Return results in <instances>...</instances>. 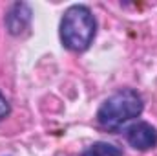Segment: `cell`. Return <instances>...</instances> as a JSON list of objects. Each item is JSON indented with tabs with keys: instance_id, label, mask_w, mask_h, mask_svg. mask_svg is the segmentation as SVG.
<instances>
[{
	"instance_id": "1",
	"label": "cell",
	"mask_w": 157,
	"mask_h": 156,
	"mask_svg": "<svg viewBox=\"0 0 157 156\" xmlns=\"http://www.w3.org/2000/svg\"><path fill=\"white\" fill-rule=\"evenodd\" d=\"M59 35L62 46L70 51H86L97 35V18L88 6L73 4L62 13Z\"/></svg>"
},
{
	"instance_id": "2",
	"label": "cell",
	"mask_w": 157,
	"mask_h": 156,
	"mask_svg": "<svg viewBox=\"0 0 157 156\" xmlns=\"http://www.w3.org/2000/svg\"><path fill=\"white\" fill-rule=\"evenodd\" d=\"M144 110L141 94L133 88H121L102 101L97 110V121L108 130H119L126 123L137 119Z\"/></svg>"
},
{
	"instance_id": "3",
	"label": "cell",
	"mask_w": 157,
	"mask_h": 156,
	"mask_svg": "<svg viewBox=\"0 0 157 156\" xmlns=\"http://www.w3.org/2000/svg\"><path fill=\"white\" fill-rule=\"evenodd\" d=\"M124 138L128 145L135 151L146 153L157 147V129L148 121H135L124 129Z\"/></svg>"
},
{
	"instance_id": "4",
	"label": "cell",
	"mask_w": 157,
	"mask_h": 156,
	"mask_svg": "<svg viewBox=\"0 0 157 156\" xmlns=\"http://www.w3.org/2000/svg\"><path fill=\"white\" fill-rule=\"evenodd\" d=\"M31 18H33V9L28 2H15L9 6L7 13H6V30L9 35H22L29 26H31Z\"/></svg>"
},
{
	"instance_id": "5",
	"label": "cell",
	"mask_w": 157,
	"mask_h": 156,
	"mask_svg": "<svg viewBox=\"0 0 157 156\" xmlns=\"http://www.w3.org/2000/svg\"><path fill=\"white\" fill-rule=\"evenodd\" d=\"M86 151H88L90 156H122V153L119 151L115 145L106 143V142H95Z\"/></svg>"
},
{
	"instance_id": "6",
	"label": "cell",
	"mask_w": 157,
	"mask_h": 156,
	"mask_svg": "<svg viewBox=\"0 0 157 156\" xmlns=\"http://www.w3.org/2000/svg\"><path fill=\"white\" fill-rule=\"evenodd\" d=\"M9 114H11V105H9V101L6 99V96L0 92V123L9 116Z\"/></svg>"
},
{
	"instance_id": "7",
	"label": "cell",
	"mask_w": 157,
	"mask_h": 156,
	"mask_svg": "<svg viewBox=\"0 0 157 156\" xmlns=\"http://www.w3.org/2000/svg\"><path fill=\"white\" fill-rule=\"evenodd\" d=\"M75 156H90V154H88V151H82L80 154H75Z\"/></svg>"
}]
</instances>
